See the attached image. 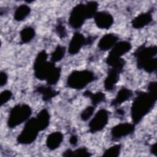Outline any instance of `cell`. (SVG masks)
Wrapping results in <instances>:
<instances>
[{"label":"cell","mask_w":157,"mask_h":157,"mask_svg":"<svg viewBox=\"0 0 157 157\" xmlns=\"http://www.w3.org/2000/svg\"><path fill=\"white\" fill-rule=\"evenodd\" d=\"M8 77L7 74L5 72L1 71L0 73V85L1 86H3L5 85L7 82Z\"/></svg>","instance_id":"32"},{"label":"cell","mask_w":157,"mask_h":157,"mask_svg":"<svg viewBox=\"0 0 157 157\" xmlns=\"http://www.w3.org/2000/svg\"><path fill=\"white\" fill-rule=\"evenodd\" d=\"M124 111H123V110H122V109H119L118 110H117V113L118 114V115H123V114H124Z\"/></svg>","instance_id":"35"},{"label":"cell","mask_w":157,"mask_h":157,"mask_svg":"<svg viewBox=\"0 0 157 157\" xmlns=\"http://www.w3.org/2000/svg\"><path fill=\"white\" fill-rule=\"evenodd\" d=\"M135 129L134 124L122 123L113 126L111 130V135L114 139H121L132 134Z\"/></svg>","instance_id":"9"},{"label":"cell","mask_w":157,"mask_h":157,"mask_svg":"<svg viewBox=\"0 0 157 157\" xmlns=\"http://www.w3.org/2000/svg\"><path fill=\"white\" fill-rule=\"evenodd\" d=\"M95 79L94 74L89 70L74 71L68 76L66 85L74 90H82Z\"/></svg>","instance_id":"3"},{"label":"cell","mask_w":157,"mask_h":157,"mask_svg":"<svg viewBox=\"0 0 157 157\" xmlns=\"http://www.w3.org/2000/svg\"><path fill=\"white\" fill-rule=\"evenodd\" d=\"M132 91L126 88H121L117 93L115 98L111 102V105L117 107L129 99L132 96Z\"/></svg>","instance_id":"17"},{"label":"cell","mask_w":157,"mask_h":157,"mask_svg":"<svg viewBox=\"0 0 157 157\" xmlns=\"http://www.w3.org/2000/svg\"><path fill=\"white\" fill-rule=\"evenodd\" d=\"M61 75V69L56 66L52 69L50 74H48L46 82L48 85H54L58 83Z\"/></svg>","instance_id":"24"},{"label":"cell","mask_w":157,"mask_h":157,"mask_svg":"<svg viewBox=\"0 0 157 157\" xmlns=\"http://www.w3.org/2000/svg\"><path fill=\"white\" fill-rule=\"evenodd\" d=\"M88 19L94 17L97 13L98 4L95 1H89L85 3Z\"/></svg>","instance_id":"26"},{"label":"cell","mask_w":157,"mask_h":157,"mask_svg":"<svg viewBox=\"0 0 157 157\" xmlns=\"http://www.w3.org/2000/svg\"><path fill=\"white\" fill-rule=\"evenodd\" d=\"M148 92L157 97V84L156 82H151L148 85Z\"/></svg>","instance_id":"31"},{"label":"cell","mask_w":157,"mask_h":157,"mask_svg":"<svg viewBox=\"0 0 157 157\" xmlns=\"http://www.w3.org/2000/svg\"><path fill=\"white\" fill-rule=\"evenodd\" d=\"M86 19L88 17L85 3H80L72 9L69 17V23L72 28L78 29L82 27Z\"/></svg>","instance_id":"7"},{"label":"cell","mask_w":157,"mask_h":157,"mask_svg":"<svg viewBox=\"0 0 157 157\" xmlns=\"http://www.w3.org/2000/svg\"><path fill=\"white\" fill-rule=\"evenodd\" d=\"M40 131L35 118L28 119L21 133L17 137V141L21 144H30L36 139Z\"/></svg>","instance_id":"6"},{"label":"cell","mask_w":157,"mask_h":157,"mask_svg":"<svg viewBox=\"0 0 157 157\" xmlns=\"http://www.w3.org/2000/svg\"><path fill=\"white\" fill-rule=\"evenodd\" d=\"M85 44H86V39L85 36L78 32L75 33L69 44L68 52L70 55H75Z\"/></svg>","instance_id":"12"},{"label":"cell","mask_w":157,"mask_h":157,"mask_svg":"<svg viewBox=\"0 0 157 157\" xmlns=\"http://www.w3.org/2000/svg\"><path fill=\"white\" fill-rule=\"evenodd\" d=\"M31 107L26 104H19L15 105L10 111L7 120V125L13 128L25 121H26L31 115Z\"/></svg>","instance_id":"5"},{"label":"cell","mask_w":157,"mask_h":157,"mask_svg":"<svg viewBox=\"0 0 157 157\" xmlns=\"http://www.w3.org/2000/svg\"><path fill=\"white\" fill-rule=\"evenodd\" d=\"M66 49L65 47L61 45H58L54 51L51 53L50 56V61L53 63L60 61L65 55Z\"/></svg>","instance_id":"25"},{"label":"cell","mask_w":157,"mask_h":157,"mask_svg":"<svg viewBox=\"0 0 157 157\" xmlns=\"http://www.w3.org/2000/svg\"><path fill=\"white\" fill-rule=\"evenodd\" d=\"M83 94L85 96L88 97L90 99L92 105L94 107H96L98 104L104 102L105 99V96L102 92H96L93 93L90 91H86Z\"/></svg>","instance_id":"22"},{"label":"cell","mask_w":157,"mask_h":157,"mask_svg":"<svg viewBox=\"0 0 157 157\" xmlns=\"http://www.w3.org/2000/svg\"><path fill=\"white\" fill-rule=\"evenodd\" d=\"M150 151L153 154L156 155V143H155L154 144H153L151 145V147L150 148Z\"/></svg>","instance_id":"34"},{"label":"cell","mask_w":157,"mask_h":157,"mask_svg":"<svg viewBox=\"0 0 157 157\" xmlns=\"http://www.w3.org/2000/svg\"><path fill=\"white\" fill-rule=\"evenodd\" d=\"M36 91L42 96V98L45 101H48L55 98L58 92L49 86L40 85L36 88Z\"/></svg>","instance_id":"19"},{"label":"cell","mask_w":157,"mask_h":157,"mask_svg":"<svg viewBox=\"0 0 157 157\" xmlns=\"http://www.w3.org/2000/svg\"><path fill=\"white\" fill-rule=\"evenodd\" d=\"M31 8L26 4H21L19 6L14 12V19L16 21H20L25 19L30 13Z\"/></svg>","instance_id":"20"},{"label":"cell","mask_w":157,"mask_h":157,"mask_svg":"<svg viewBox=\"0 0 157 157\" xmlns=\"http://www.w3.org/2000/svg\"><path fill=\"white\" fill-rule=\"evenodd\" d=\"M48 54L45 50L40 51L36 56L34 63L35 77L40 80H46L48 74L54 67L55 63L48 61Z\"/></svg>","instance_id":"4"},{"label":"cell","mask_w":157,"mask_h":157,"mask_svg":"<svg viewBox=\"0 0 157 157\" xmlns=\"http://www.w3.org/2000/svg\"><path fill=\"white\" fill-rule=\"evenodd\" d=\"M118 37L113 33H109L104 35L98 42V47L102 51L111 50L118 42Z\"/></svg>","instance_id":"14"},{"label":"cell","mask_w":157,"mask_h":157,"mask_svg":"<svg viewBox=\"0 0 157 157\" xmlns=\"http://www.w3.org/2000/svg\"><path fill=\"white\" fill-rule=\"evenodd\" d=\"M12 97V93L9 90H4L0 94V104L1 105L6 104Z\"/></svg>","instance_id":"29"},{"label":"cell","mask_w":157,"mask_h":157,"mask_svg":"<svg viewBox=\"0 0 157 157\" xmlns=\"http://www.w3.org/2000/svg\"><path fill=\"white\" fill-rule=\"evenodd\" d=\"M121 149V146L120 144L114 145L107 148L103 153L104 156L108 157H117L119 156Z\"/></svg>","instance_id":"27"},{"label":"cell","mask_w":157,"mask_h":157,"mask_svg":"<svg viewBox=\"0 0 157 157\" xmlns=\"http://www.w3.org/2000/svg\"><path fill=\"white\" fill-rule=\"evenodd\" d=\"M153 20L152 14L150 12L142 13L136 17L132 21L131 24L134 28L141 29L148 25Z\"/></svg>","instance_id":"15"},{"label":"cell","mask_w":157,"mask_h":157,"mask_svg":"<svg viewBox=\"0 0 157 157\" xmlns=\"http://www.w3.org/2000/svg\"><path fill=\"white\" fill-rule=\"evenodd\" d=\"M63 134L59 131L53 132L50 134L46 139V145L50 150L57 149L63 140Z\"/></svg>","instance_id":"16"},{"label":"cell","mask_w":157,"mask_h":157,"mask_svg":"<svg viewBox=\"0 0 157 157\" xmlns=\"http://www.w3.org/2000/svg\"><path fill=\"white\" fill-rule=\"evenodd\" d=\"M109 119V112L104 109L98 110L89 123V130L96 133L102 130L107 124Z\"/></svg>","instance_id":"8"},{"label":"cell","mask_w":157,"mask_h":157,"mask_svg":"<svg viewBox=\"0 0 157 157\" xmlns=\"http://www.w3.org/2000/svg\"><path fill=\"white\" fill-rule=\"evenodd\" d=\"M156 98L148 91L138 93L132 102L131 109V118L134 124L139 123L149 113L155 104Z\"/></svg>","instance_id":"1"},{"label":"cell","mask_w":157,"mask_h":157,"mask_svg":"<svg viewBox=\"0 0 157 157\" xmlns=\"http://www.w3.org/2000/svg\"><path fill=\"white\" fill-rule=\"evenodd\" d=\"M35 30L31 26H27L21 29L20 37L21 43L26 44L31 42L35 36Z\"/></svg>","instance_id":"21"},{"label":"cell","mask_w":157,"mask_h":157,"mask_svg":"<svg viewBox=\"0 0 157 157\" xmlns=\"http://www.w3.org/2000/svg\"><path fill=\"white\" fill-rule=\"evenodd\" d=\"M63 155L66 157H88L91 156V153L88 151L86 148L80 147L79 148L75 149V150H71L70 149H68L63 153Z\"/></svg>","instance_id":"23"},{"label":"cell","mask_w":157,"mask_h":157,"mask_svg":"<svg viewBox=\"0 0 157 157\" xmlns=\"http://www.w3.org/2000/svg\"><path fill=\"white\" fill-rule=\"evenodd\" d=\"M56 34L60 38H64L67 36V31L65 26L63 25V23L59 22L57 24L56 28H55Z\"/></svg>","instance_id":"30"},{"label":"cell","mask_w":157,"mask_h":157,"mask_svg":"<svg viewBox=\"0 0 157 157\" xmlns=\"http://www.w3.org/2000/svg\"><path fill=\"white\" fill-rule=\"evenodd\" d=\"M93 18L96 25L100 29H108L113 23L112 15L106 11L97 12Z\"/></svg>","instance_id":"10"},{"label":"cell","mask_w":157,"mask_h":157,"mask_svg":"<svg viewBox=\"0 0 157 157\" xmlns=\"http://www.w3.org/2000/svg\"><path fill=\"white\" fill-rule=\"evenodd\" d=\"M122 71L123 70L118 68L110 67L104 80V88L106 91H110L115 88Z\"/></svg>","instance_id":"13"},{"label":"cell","mask_w":157,"mask_h":157,"mask_svg":"<svg viewBox=\"0 0 157 157\" xmlns=\"http://www.w3.org/2000/svg\"><path fill=\"white\" fill-rule=\"evenodd\" d=\"M131 44L126 40L118 42L110 50L107 58L118 59L129 52L131 49Z\"/></svg>","instance_id":"11"},{"label":"cell","mask_w":157,"mask_h":157,"mask_svg":"<svg viewBox=\"0 0 157 157\" xmlns=\"http://www.w3.org/2000/svg\"><path fill=\"white\" fill-rule=\"evenodd\" d=\"M40 131L45 129L50 124V114L47 109L41 110L35 117Z\"/></svg>","instance_id":"18"},{"label":"cell","mask_w":157,"mask_h":157,"mask_svg":"<svg viewBox=\"0 0 157 157\" xmlns=\"http://www.w3.org/2000/svg\"><path fill=\"white\" fill-rule=\"evenodd\" d=\"M95 107L94 106L90 105L88 106L87 107H86L81 113L80 114V117L81 119L83 121H86L88 119H90V118L93 115V114L94 113V110H95Z\"/></svg>","instance_id":"28"},{"label":"cell","mask_w":157,"mask_h":157,"mask_svg":"<svg viewBox=\"0 0 157 157\" xmlns=\"http://www.w3.org/2000/svg\"><path fill=\"white\" fill-rule=\"evenodd\" d=\"M156 53L157 48L155 45L139 47L134 52L138 68L148 73L155 72L157 67Z\"/></svg>","instance_id":"2"},{"label":"cell","mask_w":157,"mask_h":157,"mask_svg":"<svg viewBox=\"0 0 157 157\" xmlns=\"http://www.w3.org/2000/svg\"><path fill=\"white\" fill-rule=\"evenodd\" d=\"M77 141H78V139H77V137L75 135H72L70 139H69V142H70V144L72 145H75L77 144Z\"/></svg>","instance_id":"33"}]
</instances>
